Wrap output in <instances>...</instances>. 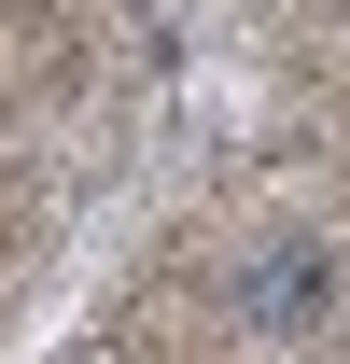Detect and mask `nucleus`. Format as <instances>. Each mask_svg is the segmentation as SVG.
<instances>
[{"mask_svg":"<svg viewBox=\"0 0 350 364\" xmlns=\"http://www.w3.org/2000/svg\"><path fill=\"white\" fill-rule=\"evenodd\" d=\"M336 309H350V252H336V225H266L253 252L224 267V322H238V336H266V350L322 336Z\"/></svg>","mask_w":350,"mask_h":364,"instance_id":"f257e3e1","label":"nucleus"}]
</instances>
